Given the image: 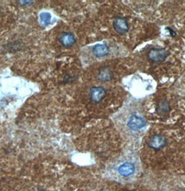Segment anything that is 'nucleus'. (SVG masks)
<instances>
[{"label":"nucleus","instance_id":"obj_7","mask_svg":"<svg viewBox=\"0 0 185 191\" xmlns=\"http://www.w3.org/2000/svg\"><path fill=\"white\" fill-rule=\"evenodd\" d=\"M115 75V72L111 66H103L99 70L97 78L102 82H108L112 81Z\"/></svg>","mask_w":185,"mask_h":191},{"label":"nucleus","instance_id":"obj_1","mask_svg":"<svg viewBox=\"0 0 185 191\" xmlns=\"http://www.w3.org/2000/svg\"><path fill=\"white\" fill-rule=\"evenodd\" d=\"M143 168L159 178L185 176V132L179 126L157 124L143 138Z\"/></svg>","mask_w":185,"mask_h":191},{"label":"nucleus","instance_id":"obj_8","mask_svg":"<svg viewBox=\"0 0 185 191\" xmlns=\"http://www.w3.org/2000/svg\"><path fill=\"white\" fill-rule=\"evenodd\" d=\"M59 41L61 44L64 47H71L76 42L75 38L71 33H63L61 34Z\"/></svg>","mask_w":185,"mask_h":191},{"label":"nucleus","instance_id":"obj_2","mask_svg":"<svg viewBox=\"0 0 185 191\" xmlns=\"http://www.w3.org/2000/svg\"><path fill=\"white\" fill-rule=\"evenodd\" d=\"M113 178L118 183H130L138 179L141 168H143L141 161L129 157L121 156L113 163Z\"/></svg>","mask_w":185,"mask_h":191},{"label":"nucleus","instance_id":"obj_10","mask_svg":"<svg viewBox=\"0 0 185 191\" xmlns=\"http://www.w3.org/2000/svg\"><path fill=\"white\" fill-rule=\"evenodd\" d=\"M40 22L43 24L47 25L51 21V15L48 13H43L40 15Z\"/></svg>","mask_w":185,"mask_h":191},{"label":"nucleus","instance_id":"obj_3","mask_svg":"<svg viewBox=\"0 0 185 191\" xmlns=\"http://www.w3.org/2000/svg\"><path fill=\"white\" fill-rule=\"evenodd\" d=\"M147 126L146 117H143L139 113H131L124 120L123 126H120V129L125 136H137L141 132L144 131Z\"/></svg>","mask_w":185,"mask_h":191},{"label":"nucleus","instance_id":"obj_4","mask_svg":"<svg viewBox=\"0 0 185 191\" xmlns=\"http://www.w3.org/2000/svg\"><path fill=\"white\" fill-rule=\"evenodd\" d=\"M170 56V52L163 47H152L146 52V60L151 64H161Z\"/></svg>","mask_w":185,"mask_h":191},{"label":"nucleus","instance_id":"obj_11","mask_svg":"<svg viewBox=\"0 0 185 191\" xmlns=\"http://www.w3.org/2000/svg\"><path fill=\"white\" fill-rule=\"evenodd\" d=\"M180 126L184 130V132H185V115L182 117V121L180 122Z\"/></svg>","mask_w":185,"mask_h":191},{"label":"nucleus","instance_id":"obj_5","mask_svg":"<svg viewBox=\"0 0 185 191\" xmlns=\"http://www.w3.org/2000/svg\"><path fill=\"white\" fill-rule=\"evenodd\" d=\"M112 27L115 32L119 36H125L130 30L128 18L122 15H118L114 18Z\"/></svg>","mask_w":185,"mask_h":191},{"label":"nucleus","instance_id":"obj_9","mask_svg":"<svg viewBox=\"0 0 185 191\" xmlns=\"http://www.w3.org/2000/svg\"><path fill=\"white\" fill-rule=\"evenodd\" d=\"M108 52H109V47L103 44H96L92 49V53L96 57H103L106 56Z\"/></svg>","mask_w":185,"mask_h":191},{"label":"nucleus","instance_id":"obj_6","mask_svg":"<svg viewBox=\"0 0 185 191\" xmlns=\"http://www.w3.org/2000/svg\"><path fill=\"white\" fill-rule=\"evenodd\" d=\"M107 90L103 86H93L89 92L90 100L95 104H100L107 97Z\"/></svg>","mask_w":185,"mask_h":191}]
</instances>
